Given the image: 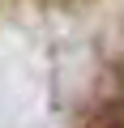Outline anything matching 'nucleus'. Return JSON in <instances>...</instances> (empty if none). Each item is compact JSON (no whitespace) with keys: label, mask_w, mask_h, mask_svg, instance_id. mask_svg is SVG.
<instances>
[]
</instances>
